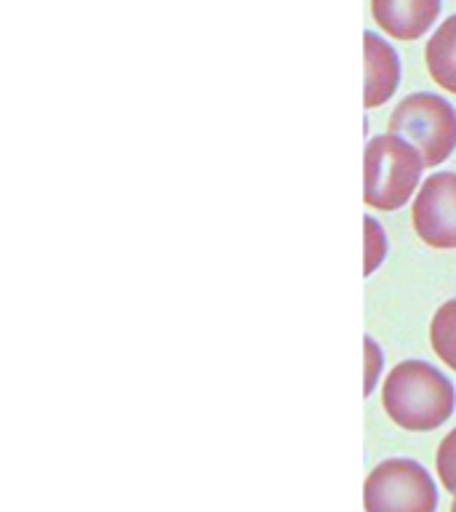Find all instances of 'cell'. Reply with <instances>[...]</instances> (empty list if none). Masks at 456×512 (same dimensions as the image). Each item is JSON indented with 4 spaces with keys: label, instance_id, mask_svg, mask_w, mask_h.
<instances>
[{
    "label": "cell",
    "instance_id": "1",
    "mask_svg": "<svg viewBox=\"0 0 456 512\" xmlns=\"http://www.w3.org/2000/svg\"><path fill=\"white\" fill-rule=\"evenodd\" d=\"M384 414L408 432L438 430L456 406L454 384L424 360H406L392 368L382 384Z\"/></svg>",
    "mask_w": 456,
    "mask_h": 512
},
{
    "label": "cell",
    "instance_id": "2",
    "mask_svg": "<svg viewBox=\"0 0 456 512\" xmlns=\"http://www.w3.org/2000/svg\"><path fill=\"white\" fill-rule=\"evenodd\" d=\"M424 155L398 134L374 136L366 147V206L398 211L416 192L422 179Z\"/></svg>",
    "mask_w": 456,
    "mask_h": 512
},
{
    "label": "cell",
    "instance_id": "3",
    "mask_svg": "<svg viewBox=\"0 0 456 512\" xmlns=\"http://www.w3.org/2000/svg\"><path fill=\"white\" fill-rule=\"evenodd\" d=\"M390 134L414 144L427 166H440L456 150V110L435 94H411L390 115Z\"/></svg>",
    "mask_w": 456,
    "mask_h": 512
},
{
    "label": "cell",
    "instance_id": "4",
    "mask_svg": "<svg viewBox=\"0 0 456 512\" xmlns=\"http://www.w3.org/2000/svg\"><path fill=\"white\" fill-rule=\"evenodd\" d=\"M363 504L366 512H435L438 488L414 459H384L368 475Z\"/></svg>",
    "mask_w": 456,
    "mask_h": 512
},
{
    "label": "cell",
    "instance_id": "5",
    "mask_svg": "<svg viewBox=\"0 0 456 512\" xmlns=\"http://www.w3.org/2000/svg\"><path fill=\"white\" fill-rule=\"evenodd\" d=\"M416 235L430 248H456V174L427 176L411 208Z\"/></svg>",
    "mask_w": 456,
    "mask_h": 512
},
{
    "label": "cell",
    "instance_id": "6",
    "mask_svg": "<svg viewBox=\"0 0 456 512\" xmlns=\"http://www.w3.org/2000/svg\"><path fill=\"white\" fill-rule=\"evenodd\" d=\"M374 22L395 40H419L440 14V0H371Z\"/></svg>",
    "mask_w": 456,
    "mask_h": 512
},
{
    "label": "cell",
    "instance_id": "7",
    "mask_svg": "<svg viewBox=\"0 0 456 512\" xmlns=\"http://www.w3.org/2000/svg\"><path fill=\"white\" fill-rule=\"evenodd\" d=\"M400 80V59L390 43L376 32H366V107L374 110L395 94Z\"/></svg>",
    "mask_w": 456,
    "mask_h": 512
},
{
    "label": "cell",
    "instance_id": "8",
    "mask_svg": "<svg viewBox=\"0 0 456 512\" xmlns=\"http://www.w3.org/2000/svg\"><path fill=\"white\" fill-rule=\"evenodd\" d=\"M424 62H427L430 78L440 88L456 94V14L448 16L446 22L435 30V35L427 40Z\"/></svg>",
    "mask_w": 456,
    "mask_h": 512
},
{
    "label": "cell",
    "instance_id": "9",
    "mask_svg": "<svg viewBox=\"0 0 456 512\" xmlns=\"http://www.w3.org/2000/svg\"><path fill=\"white\" fill-rule=\"evenodd\" d=\"M430 342L435 355L456 371V299L438 307L430 323Z\"/></svg>",
    "mask_w": 456,
    "mask_h": 512
},
{
    "label": "cell",
    "instance_id": "10",
    "mask_svg": "<svg viewBox=\"0 0 456 512\" xmlns=\"http://www.w3.org/2000/svg\"><path fill=\"white\" fill-rule=\"evenodd\" d=\"M435 467H438L440 483L456 494V427L448 432L446 438L440 440L438 456H435Z\"/></svg>",
    "mask_w": 456,
    "mask_h": 512
},
{
    "label": "cell",
    "instance_id": "11",
    "mask_svg": "<svg viewBox=\"0 0 456 512\" xmlns=\"http://www.w3.org/2000/svg\"><path fill=\"white\" fill-rule=\"evenodd\" d=\"M387 256V238H384L382 224L374 216H366V275L379 267Z\"/></svg>",
    "mask_w": 456,
    "mask_h": 512
},
{
    "label": "cell",
    "instance_id": "12",
    "mask_svg": "<svg viewBox=\"0 0 456 512\" xmlns=\"http://www.w3.org/2000/svg\"><path fill=\"white\" fill-rule=\"evenodd\" d=\"M366 352H368V376L366 387H363V395H371L376 387V376H379V368H382V352L376 347V342L368 336L366 339Z\"/></svg>",
    "mask_w": 456,
    "mask_h": 512
},
{
    "label": "cell",
    "instance_id": "13",
    "mask_svg": "<svg viewBox=\"0 0 456 512\" xmlns=\"http://www.w3.org/2000/svg\"><path fill=\"white\" fill-rule=\"evenodd\" d=\"M451 512H456V494H454V504H451Z\"/></svg>",
    "mask_w": 456,
    "mask_h": 512
}]
</instances>
